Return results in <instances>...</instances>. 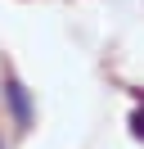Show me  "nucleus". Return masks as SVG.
<instances>
[{"label":"nucleus","mask_w":144,"mask_h":149,"mask_svg":"<svg viewBox=\"0 0 144 149\" xmlns=\"http://www.w3.org/2000/svg\"><path fill=\"white\" fill-rule=\"evenodd\" d=\"M5 100H9V109H14V122H18V127H32V104H27L23 81L9 77V81H5Z\"/></svg>","instance_id":"f257e3e1"},{"label":"nucleus","mask_w":144,"mask_h":149,"mask_svg":"<svg viewBox=\"0 0 144 149\" xmlns=\"http://www.w3.org/2000/svg\"><path fill=\"white\" fill-rule=\"evenodd\" d=\"M131 127H135V136L144 140V104H140V109H135V118H131Z\"/></svg>","instance_id":"f03ea898"}]
</instances>
